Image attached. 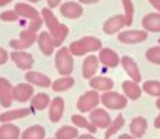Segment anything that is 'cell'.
<instances>
[{
	"label": "cell",
	"mask_w": 160,
	"mask_h": 139,
	"mask_svg": "<svg viewBox=\"0 0 160 139\" xmlns=\"http://www.w3.org/2000/svg\"><path fill=\"white\" fill-rule=\"evenodd\" d=\"M98 58H97L96 55H90L87 56V58L84 59V62H83V67H82V75L84 79H91L94 77V75H96V72L98 70Z\"/></svg>",
	"instance_id": "cell-18"
},
{
	"label": "cell",
	"mask_w": 160,
	"mask_h": 139,
	"mask_svg": "<svg viewBox=\"0 0 160 139\" xmlns=\"http://www.w3.org/2000/svg\"><path fill=\"white\" fill-rule=\"evenodd\" d=\"M79 137V131L75 127H62L61 129H58L55 134V139H76Z\"/></svg>",
	"instance_id": "cell-32"
},
{
	"label": "cell",
	"mask_w": 160,
	"mask_h": 139,
	"mask_svg": "<svg viewBox=\"0 0 160 139\" xmlns=\"http://www.w3.org/2000/svg\"><path fill=\"white\" fill-rule=\"evenodd\" d=\"M51 103V98L48 94L45 93H38L35 94L32 98H31V108L37 110V111H41V110H45Z\"/></svg>",
	"instance_id": "cell-28"
},
{
	"label": "cell",
	"mask_w": 160,
	"mask_h": 139,
	"mask_svg": "<svg viewBox=\"0 0 160 139\" xmlns=\"http://www.w3.org/2000/svg\"><path fill=\"white\" fill-rule=\"evenodd\" d=\"M63 111H65V100L62 97H55L49 103V112H48V117H49V120L52 121L53 124H56L62 120Z\"/></svg>",
	"instance_id": "cell-14"
},
{
	"label": "cell",
	"mask_w": 160,
	"mask_h": 139,
	"mask_svg": "<svg viewBox=\"0 0 160 139\" xmlns=\"http://www.w3.org/2000/svg\"><path fill=\"white\" fill-rule=\"evenodd\" d=\"M41 17L44 20V22L47 24L48 30H49V35L52 37L55 47H62V44L65 42V39L69 35V27L62 22H59V20L56 18V16L53 14V11H51L49 7H44L41 10Z\"/></svg>",
	"instance_id": "cell-1"
},
{
	"label": "cell",
	"mask_w": 160,
	"mask_h": 139,
	"mask_svg": "<svg viewBox=\"0 0 160 139\" xmlns=\"http://www.w3.org/2000/svg\"><path fill=\"white\" fill-rule=\"evenodd\" d=\"M34 96V87L30 83H20L13 86V98L18 103H25Z\"/></svg>",
	"instance_id": "cell-11"
},
{
	"label": "cell",
	"mask_w": 160,
	"mask_h": 139,
	"mask_svg": "<svg viewBox=\"0 0 160 139\" xmlns=\"http://www.w3.org/2000/svg\"><path fill=\"white\" fill-rule=\"evenodd\" d=\"M118 139H138V138H135V137H132V135H128V134H125V135H121Z\"/></svg>",
	"instance_id": "cell-43"
},
{
	"label": "cell",
	"mask_w": 160,
	"mask_h": 139,
	"mask_svg": "<svg viewBox=\"0 0 160 139\" xmlns=\"http://www.w3.org/2000/svg\"><path fill=\"white\" fill-rule=\"evenodd\" d=\"M31 114L30 108H17V110H11V111H6L0 114V122L6 124V122H13L16 120L24 118L27 115Z\"/></svg>",
	"instance_id": "cell-23"
},
{
	"label": "cell",
	"mask_w": 160,
	"mask_h": 139,
	"mask_svg": "<svg viewBox=\"0 0 160 139\" xmlns=\"http://www.w3.org/2000/svg\"><path fill=\"white\" fill-rule=\"evenodd\" d=\"M148 39V31L128 30L118 34V41L122 44H139Z\"/></svg>",
	"instance_id": "cell-8"
},
{
	"label": "cell",
	"mask_w": 160,
	"mask_h": 139,
	"mask_svg": "<svg viewBox=\"0 0 160 139\" xmlns=\"http://www.w3.org/2000/svg\"><path fill=\"white\" fill-rule=\"evenodd\" d=\"M142 92L148 93L149 96L160 97V82H156V80L145 82L143 86H142Z\"/></svg>",
	"instance_id": "cell-33"
},
{
	"label": "cell",
	"mask_w": 160,
	"mask_h": 139,
	"mask_svg": "<svg viewBox=\"0 0 160 139\" xmlns=\"http://www.w3.org/2000/svg\"><path fill=\"white\" fill-rule=\"evenodd\" d=\"M88 121H90L93 125H96L97 128L101 129H107L108 125L111 124V115L108 114L105 110L102 108H94L90 111V115H88Z\"/></svg>",
	"instance_id": "cell-7"
},
{
	"label": "cell",
	"mask_w": 160,
	"mask_h": 139,
	"mask_svg": "<svg viewBox=\"0 0 160 139\" xmlns=\"http://www.w3.org/2000/svg\"><path fill=\"white\" fill-rule=\"evenodd\" d=\"M13 101V86L4 77H0V104L4 108H8L11 107Z\"/></svg>",
	"instance_id": "cell-12"
},
{
	"label": "cell",
	"mask_w": 160,
	"mask_h": 139,
	"mask_svg": "<svg viewBox=\"0 0 160 139\" xmlns=\"http://www.w3.org/2000/svg\"><path fill=\"white\" fill-rule=\"evenodd\" d=\"M100 103H102V106L105 108L110 110H122L127 107L128 98L125 96L119 94L115 92H104L102 96H100Z\"/></svg>",
	"instance_id": "cell-4"
},
{
	"label": "cell",
	"mask_w": 160,
	"mask_h": 139,
	"mask_svg": "<svg viewBox=\"0 0 160 139\" xmlns=\"http://www.w3.org/2000/svg\"><path fill=\"white\" fill-rule=\"evenodd\" d=\"M76 139H96L93 137V134H84V135H79Z\"/></svg>",
	"instance_id": "cell-41"
},
{
	"label": "cell",
	"mask_w": 160,
	"mask_h": 139,
	"mask_svg": "<svg viewBox=\"0 0 160 139\" xmlns=\"http://www.w3.org/2000/svg\"><path fill=\"white\" fill-rule=\"evenodd\" d=\"M51 139H52V138H51Z\"/></svg>",
	"instance_id": "cell-48"
},
{
	"label": "cell",
	"mask_w": 160,
	"mask_h": 139,
	"mask_svg": "<svg viewBox=\"0 0 160 139\" xmlns=\"http://www.w3.org/2000/svg\"><path fill=\"white\" fill-rule=\"evenodd\" d=\"M122 4H124V16H125V25L129 27L133 22V4L131 0H122Z\"/></svg>",
	"instance_id": "cell-34"
},
{
	"label": "cell",
	"mask_w": 160,
	"mask_h": 139,
	"mask_svg": "<svg viewBox=\"0 0 160 139\" xmlns=\"http://www.w3.org/2000/svg\"><path fill=\"white\" fill-rule=\"evenodd\" d=\"M59 10H61V14L66 18H79L83 14V7L80 3L76 2H66L63 4L59 6Z\"/></svg>",
	"instance_id": "cell-16"
},
{
	"label": "cell",
	"mask_w": 160,
	"mask_h": 139,
	"mask_svg": "<svg viewBox=\"0 0 160 139\" xmlns=\"http://www.w3.org/2000/svg\"><path fill=\"white\" fill-rule=\"evenodd\" d=\"M98 61L107 67H117L119 63V56L115 51L110 48H101L98 53Z\"/></svg>",
	"instance_id": "cell-17"
},
{
	"label": "cell",
	"mask_w": 160,
	"mask_h": 139,
	"mask_svg": "<svg viewBox=\"0 0 160 139\" xmlns=\"http://www.w3.org/2000/svg\"><path fill=\"white\" fill-rule=\"evenodd\" d=\"M25 80L30 84L34 86H39V87H51V79L47 75L39 72H27L25 73Z\"/></svg>",
	"instance_id": "cell-22"
},
{
	"label": "cell",
	"mask_w": 160,
	"mask_h": 139,
	"mask_svg": "<svg viewBox=\"0 0 160 139\" xmlns=\"http://www.w3.org/2000/svg\"><path fill=\"white\" fill-rule=\"evenodd\" d=\"M8 59H10V53H8L4 48L0 47V65H4Z\"/></svg>",
	"instance_id": "cell-38"
},
{
	"label": "cell",
	"mask_w": 160,
	"mask_h": 139,
	"mask_svg": "<svg viewBox=\"0 0 160 139\" xmlns=\"http://www.w3.org/2000/svg\"><path fill=\"white\" fill-rule=\"evenodd\" d=\"M55 66L59 75L62 76H70L75 69V62H73V55L70 53L69 48L62 47L56 52L55 56Z\"/></svg>",
	"instance_id": "cell-3"
},
{
	"label": "cell",
	"mask_w": 160,
	"mask_h": 139,
	"mask_svg": "<svg viewBox=\"0 0 160 139\" xmlns=\"http://www.w3.org/2000/svg\"><path fill=\"white\" fill-rule=\"evenodd\" d=\"M156 107H158V108L160 110V97H159V100L156 101Z\"/></svg>",
	"instance_id": "cell-46"
},
{
	"label": "cell",
	"mask_w": 160,
	"mask_h": 139,
	"mask_svg": "<svg viewBox=\"0 0 160 139\" xmlns=\"http://www.w3.org/2000/svg\"><path fill=\"white\" fill-rule=\"evenodd\" d=\"M149 3L156 8L158 11H160V0H149Z\"/></svg>",
	"instance_id": "cell-40"
},
{
	"label": "cell",
	"mask_w": 160,
	"mask_h": 139,
	"mask_svg": "<svg viewBox=\"0 0 160 139\" xmlns=\"http://www.w3.org/2000/svg\"><path fill=\"white\" fill-rule=\"evenodd\" d=\"M28 2H30V3H38L39 0H28Z\"/></svg>",
	"instance_id": "cell-47"
},
{
	"label": "cell",
	"mask_w": 160,
	"mask_h": 139,
	"mask_svg": "<svg viewBox=\"0 0 160 139\" xmlns=\"http://www.w3.org/2000/svg\"><path fill=\"white\" fill-rule=\"evenodd\" d=\"M101 48H102L101 39L96 38V37H83V38L70 44L69 51L73 56H83L86 53L100 51Z\"/></svg>",
	"instance_id": "cell-2"
},
{
	"label": "cell",
	"mask_w": 160,
	"mask_h": 139,
	"mask_svg": "<svg viewBox=\"0 0 160 139\" xmlns=\"http://www.w3.org/2000/svg\"><path fill=\"white\" fill-rule=\"evenodd\" d=\"M35 41H37V32H34V31L27 28V30L21 31L18 39H11L10 47L13 48L14 51H24V49H27V48L32 47Z\"/></svg>",
	"instance_id": "cell-6"
},
{
	"label": "cell",
	"mask_w": 160,
	"mask_h": 139,
	"mask_svg": "<svg viewBox=\"0 0 160 139\" xmlns=\"http://www.w3.org/2000/svg\"><path fill=\"white\" fill-rule=\"evenodd\" d=\"M119 62H121L122 67H124V70L127 72V75L129 76L131 80L136 82V83H139V82L142 80L141 70H139V67H138V65H136V62L133 61L131 56H122V58L119 59Z\"/></svg>",
	"instance_id": "cell-10"
},
{
	"label": "cell",
	"mask_w": 160,
	"mask_h": 139,
	"mask_svg": "<svg viewBox=\"0 0 160 139\" xmlns=\"http://www.w3.org/2000/svg\"><path fill=\"white\" fill-rule=\"evenodd\" d=\"M0 18L6 22H13V21H17L18 14H17L14 10H7V11H3V13L0 14Z\"/></svg>",
	"instance_id": "cell-36"
},
{
	"label": "cell",
	"mask_w": 160,
	"mask_h": 139,
	"mask_svg": "<svg viewBox=\"0 0 160 139\" xmlns=\"http://www.w3.org/2000/svg\"><path fill=\"white\" fill-rule=\"evenodd\" d=\"M11 0H0V7H2V6H6V4H8V3H10Z\"/></svg>",
	"instance_id": "cell-45"
},
{
	"label": "cell",
	"mask_w": 160,
	"mask_h": 139,
	"mask_svg": "<svg viewBox=\"0 0 160 139\" xmlns=\"http://www.w3.org/2000/svg\"><path fill=\"white\" fill-rule=\"evenodd\" d=\"M100 104V94L96 90H90L82 94L78 100V110L80 112H90Z\"/></svg>",
	"instance_id": "cell-5"
},
{
	"label": "cell",
	"mask_w": 160,
	"mask_h": 139,
	"mask_svg": "<svg viewBox=\"0 0 160 139\" xmlns=\"http://www.w3.org/2000/svg\"><path fill=\"white\" fill-rule=\"evenodd\" d=\"M20 137H21V132L17 125L10 122L0 125V139H20Z\"/></svg>",
	"instance_id": "cell-25"
},
{
	"label": "cell",
	"mask_w": 160,
	"mask_h": 139,
	"mask_svg": "<svg viewBox=\"0 0 160 139\" xmlns=\"http://www.w3.org/2000/svg\"><path fill=\"white\" fill-rule=\"evenodd\" d=\"M155 128H160V114L156 117V120H155Z\"/></svg>",
	"instance_id": "cell-44"
},
{
	"label": "cell",
	"mask_w": 160,
	"mask_h": 139,
	"mask_svg": "<svg viewBox=\"0 0 160 139\" xmlns=\"http://www.w3.org/2000/svg\"><path fill=\"white\" fill-rule=\"evenodd\" d=\"M146 59L155 65H160V47H153L146 51Z\"/></svg>",
	"instance_id": "cell-35"
},
{
	"label": "cell",
	"mask_w": 160,
	"mask_h": 139,
	"mask_svg": "<svg viewBox=\"0 0 160 139\" xmlns=\"http://www.w3.org/2000/svg\"><path fill=\"white\" fill-rule=\"evenodd\" d=\"M14 11L18 16L25 17L28 20H34L37 17H39V11L37 8H34L32 6H30L28 3H17L16 7H14Z\"/></svg>",
	"instance_id": "cell-26"
},
{
	"label": "cell",
	"mask_w": 160,
	"mask_h": 139,
	"mask_svg": "<svg viewBox=\"0 0 160 139\" xmlns=\"http://www.w3.org/2000/svg\"><path fill=\"white\" fill-rule=\"evenodd\" d=\"M131 135L135 138H142L148 131V120L145 117H135L129 124Z\"/></svg>",
	"instance_id": "cell-20"
},
{
	"label": "cell",
	"mask_w": 160,
	"mask_h": 139,
	"mask_svg": "<svg viewBox=\"0 0 160 139\" xmlns=\"http://www.w3.org/2000/svg\"><path fill=\"white\" fill-rule=\"evenodd\" d=\"M11 61L16 63V66L21 70H30L34 65V58L31 53L24 51H13L10 53Z\"/></svg>",
	"instance_id": "cell-9"
},
{
	"label": "cell",
	"mask_w": 160,
	"mask_h": 139,
	"mask_svg": "<svg viewBox=\"0 0 160 139\" xmlns=\"http://www.w3.org/2000/svg\"><path fill=\"white\" fill-rule=\"evenodd\" d=\"M37 44L39 47V51L44 53L45 56H51L55 51V44H53L52 37L49 35V32L44 31L41 32L38 37H37Z\"/></svg>",
	"instance_id": "cell-15"
},
{
	"label": "cell",
	"mask_w": 160,
	"mask_h": 139,
	"mask_svg": "<svg viewBox=\"0 0 160 139\" xmlns=\"http://www.w3.org/2000/svg\"><path fill=\"white\" fill-rule=\"evenodd\" d=\"M79 2L83 3V4H93V3H97L100 0H79Z\"/></svg>",
	"instance_id": "cell-42"
},
{
	"label": "cell",
	"mask_w": 160,
	"mask_h": 139,
	"mask_svg": "<svg viewBox=\"0 0 160 139\" xmlns=\"http://www.w3.org/2000/svg\"><path fill=\"white\" fill-rule=\"evenodd\" d=\"M20 139H45V128L41 125H32L22 132Z\"/></svg>",
	"instance_id": "cell-29"
},
{
	"label": "cell",
	"mask_w": 160,
	"mask_h": 139,
	"mask_svg": "<svg viewBox=\"0 0 160 139\" xmlns=\"http://www.w3.org/2000/svg\"><path fill=\"white\" fill-rule=\"evenodd\" d=\"M124 125H125V118H124V115H122V114H119L115 120L111 121V124L108 125V128L105 129L104 139H111V137H112V135H115Z\"/></svg>",
	"instance_id": "cell-30"
},
{
	"label": "cell",
	"mask_w": 160,
	"mask_h": 139,
	"mask_svg": "<svg viewBox=\"0 0 160 139\" xmlns=\"http://www.w3.org/2000/svg\"><path fill=\"white\" fill-rule=\"evenodd\" d=\"M47 2H48V7L55 8V7H59V6H61L62 0H47Z\"/></svg>",
	"instance_id": "cell-39"
},
{
	"label": "cell",
	"mask_w": 160,
	"mask_h": 139,
	"mask_svg": "<svg viewBox=\"0 0 160 139\" xmlns=\"http://www.w3.org/2000/svg\"><path fill=\"white\" fill-rule=\"evenodd\" d=\"M30 25H28V30H31V31H34V32H37V31L41 28V25L44 24V20H42V17L39 16V17H37V18H34V20H30Z\"/></svg>",
	"instance_id": "cell-37"
},
{
	"label": "cell",
	"mask_w": 160,
	"mask_h": 139,
	"mask_svg": "<svg viewBox=\"0 0 160 139\" xmlns=\"http://www.w3.org/2000/svg\"><path fill=\"white\" fill-rule=\"evenodd\" d=\"M90 87L96 92H110L114 87V80L105 76H96L90 79Z\"/></svg>",
	"instance_id": "cell-19"
},
{
	"label": "cell",
	"mask_w": 160,
	"mask_h": 139,
	"mask_svg": "<svg viewBox=\"0 0 160 139\" xmlns=\"http://www.w3.org/2000/svg\"><path fill=\"white\" fill-rule=\"evenodd\" d=\"M142 27L149 32H160V13H149L142 18Z\"/></svg>",
	"instance_id": "cell-21"
},
{
	"label": "cell",
	"mask_w": 160,
	"mask_h": 139,
	"mask_svg": "<svg viewBox=\"0 0 160 139\" xmlns=\"http://www.w3.org/2000/svg\"><path fill=\"white\" fill-rule=\"evenodd\" d=\"M73 86H75V79L72 76H62L61 79H56L51 84L53 92H66Z\"/></svg>",
	"instance_id": "cell-27"
},
{
	"label": "cell",
	"mask_w": 160,
	"mask_h": 139,
	"mask_svg": "<svg viewBox=\"0 0 160 139\" xmlns=\"http://www.w3.org/2000/svg\"><path fill=\"white\" fill-rule=\"evenodd\" d=\"M125 27V16L124 14H118V16H112L104 22L102 25V31L108 35H112L115 32H119L122 28Z\"/></svg>",
	"instance_id": "cell-13"
},
{
	"label": "cell",
	"mask_w": 160,
	"mask_h": 139,
	"mask_svg": "<svg viewBox=\"0 0 160 139\" xmlns=\"http://www.w3.org/2000/svg\"><path fill=\"white\" fill-rule=\"evenodd\" d=\"M122 90H124L125 97L129 98V100H138L142 96V89L133 80H125L122 83Z\"/></svg>",
	"instance_id": "cell-24"
},
{
	"label": "cell",
	"mask_w": 160,
	"mask_h": 139,
	"mask_svg": "<svg viewBox=\"0 0 160 139\" xmlns=\"http://www.w3.org/2000/svg\"><path fill=\"white\" fill-rule=\"evenodd\" d=\"M72 122L75 124L78 128H84V129H87L90 134H94V132H97V127L93 125V124H91L90 121L87 120V118H84L83 115H80V114L72 115Z\"/></svg>",
	"instance_id": "cell-31"
}]
</instances>
